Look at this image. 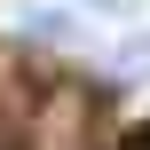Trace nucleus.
I'll use <instances>...</instances> for the list:
<instances>
[{
  "instance_id": "1",
  "label": "nucleus",
  "mask_w": 150,
  "mask_h": 150,
  "mask_svg": "<svg viewBox=\"0 0 150 150\" xmlns=\"http://www.w3.org/2000/svg\"><path fill=\"white\" fill-rule=\"evenodd\" d=\"M111 71H119V79H150V32L119 47V63H111Z\"/></svg>"
},
{
  "instance_id": "2",
  "label": "nucleus",
  "mask_w": 150,
  "mask_h": 150,
  "mask_svg": "<svg viewBox=\"0 0 150 150\" xmlns=\"http://www.w3.org/2000/svg\"><path fill=\"white\" fill-rule=\"evenodd\" d=\"M87 8H119V0H87Z\"/></svg>"
}]
</instances>
